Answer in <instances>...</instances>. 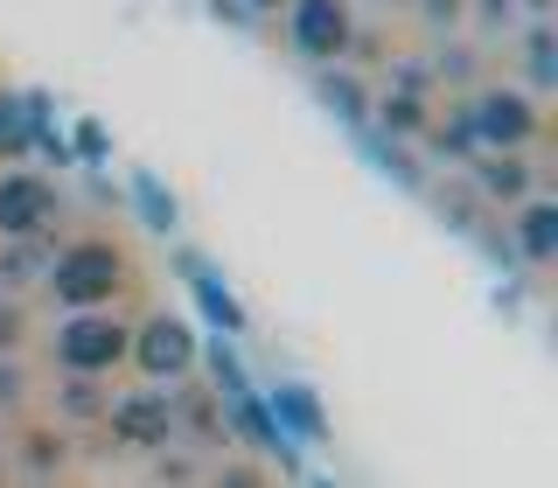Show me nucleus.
Wrapping results in <instances>:
<instances>
[{
    "label": "nucleus",
    "instance_id": "obj_22",
    "mask_svg": "<svg viewBox=\"0 0 558 488\" xmlns=\"http://www.w3.org/2000/svg\"><path fill=\"white\" fill-rule=\"evenodd\" d=\"M133 217L147 223V231L174 237V223H182V203H174V188H161V174H147V168L133 174Z\"/></svg>",
    "mask_w": 558,
    "mask_h": 488
},
{
    "label": "nucleus",
    "instance_id": "obj_17",
    "mask_svg": "<svg viewBox=\"0 0 558 488\" xmlns=\"http://www.w3.org/2000/svg\"><path fill=\"white\" fill-rule=\"evenodd\" d=\"M356 147L371 154V168H384L391 182H405L412 196H426V168H418V154H412V139H391V133H377L371 119L356 126Z\"/></svg>",
    "mask_w": 558,
    "mask_h": 488
},
{
    "label": "nucleus",
    "instance_id": "obj_10",
    "mask_svg": "<svg viewBox=\"0 0 558 488\" xmlns=\"http://www.w3.org/2000/svg\"><path fill=\"white\" fill-rule=\"evenodd\" d=\"M371 91L377 84L363 77V63H314V105H322L342 133H356L363 119H371Z\"/></svg>",
    "mask_w": 558,
    "mask_h": 488
},
{
    "label": "nucleus",
    "instance_id": "obj_16",
    "mask_svg": "<svg viewBox=\"0 0 558 488\" xmlns=\"http://www.w3.org/2000/svg\"><path fill=\"white\" fill-rule=\"evenodd\" d=\"M426 63H433V84L453 91V98L482 84V42H475V35H461V28H453V35H433V57Z\"/></svg>",
    "mask_w": 558,
    "mask_h": 488
},
{
    "label": "nucleus",
    "instance_id": "obj_6",
    "mask_svg": "<svg viewBox=\"0 0 558 488\" xmlns=\"http://www.w3.org/2000/svg\"><path fill=\"white\" fill-rule=\"evenodd\" d=\"M279 14H287V49H293L307 70L349 57V35H356V14H349V0H287Z\"/></svg>",
    "mask_w": 558,
    "mask_h": 488
},
{
    "label": "nucleus",
    "instance_id": "obj_31",
    "mask_svg": "<svg viewBox=\"0 0 558 488\" xmlns=\"http://www.w3.org/2000/svg\"><path fill=\"white\" fill-rule=\"evenodd\" d=\"M154 475H161V481H182V475H196V467H189L182 453H168V447H161V461H154Z\"/></svg>",
    "mask_w": 558,
    "mask_h": 488
},
{
    "label": "nucleus",
    "instance_id": "obj_30",
    "mask_svg": "<svg viewBox=\"0 0 558 488\" xmlns=\"http://www.w3.org/2000/svg\"><path fill=\"white\" fill-rule=\"evenodd\" d=\"M203 8H209V22H223V28H238V35L258 28V14L244 8V0H203Z\"/></svg>",
    "mask_w": 558,
    "mask_h": 488
},
{
    "label": "nucleus",
    "instance_id": "obj_20",
    "mask_svg": "<svg viewBox=\"0 0 558 488\" xmlns=\"http://www.w3.org/2000/svg\"><path fill=\"white\" fill-rule=\"evenodd\" d=\"M426 196H433V209H440V223H447V231H461V237L488 217V203H482V188L468 182V168L447 174V182H426Z\"/></svg>",
    "mask_w": 558,
    "mask_h": 488
},
{
    "label": "nucleus",
    "instance_id": "obj_23",
    "mask_svg": "<svg viewBox=\"0 0 558 488\" xmlns=\"http://www.w3.org/2000/svg\"><path fill=\"white\" fill-rule=\"evenodd\" d=\"M14 461H22V475H63V461H70V440H57V426H35L14 440Z\"/></svg>",
    "mask_w": 558,
    "mask_h": 488
},
{
    "label": "nucleus",
    "instance_id": "obj_8",
    "mask_svg": "<svg viewBox=\"0 0 558 488\" xmlns=\"http://www.w3.org/2000/svg\"><path fill=\"white\" fill-rule=\"evenodd\" d=\"M468 182L482 188V203L488 209H510V203H523L537 188V161H531V147H475L468 154Z\"/></svg>",
    "mask_w": 558,
    "mask_h": 488
},
{
    "label": "nucleus",
    "instance_id": "obj_14",
    "mask_svg": "<svg viewBox=\"0 0 558 488\" xmlns=\"http://www.w3.org/2000/svg\"><path fill=\"white\" fill-rule=\"evenodd\" d=\"M426 119H433V98H426V91H405V84H377V91H371V126H377V133L412 139V147H418Z\"/></svg>",
    "mask_w": 558,
    "mask_h": 488
},
{
    "label": "nucleus",
    "instance_id": "obj_35",
    "mask_svg": "<svg viewBox=\"0 0 558 488\" xmlns=\"http://www.w3.org/2000/svg\"><path fill=\"white\" fill-rule=\"evenodd\" d=\"M0 475H8V461H0Z\"/></svg>",
    "mask_w": 558,
    "mask_h": 488
},
{
    "label": "nucleus",
    "instance_id": "obj_15",
    "mask_svg": "<svg viewBox=\"0 0 558 488\" xmlns=\"http://www.w3.org/2000/svg\"><path fill=\"white\" fill-rule=\"evenodd\" d=\"M49 258H57V237H49V231L0 237V293H28V286H43Z\"/></svg>",
    "mask_w": 558,
    "mask_h": 488
},
{
    "label": "nucleus",
    "instance_id": "obj_28",
    "mask_svg": "<svg viewBox=\"0 0 558 488\" xmlns=\"http://www.w3.org/2000/svg\"><path fill=\"white\" fill-rule=\"evenodd\" d=\"M384 84H405V91H440V84H433V63L426 57H391V70H384Z\"/></svg>",
    "mask_w": 558,
    "mask_h": 488
},
{
    "label": "nucleus",
    "instance_id": "obj_34",
    "mask_svg": "<svg viewBox=\"0 0 558 488\" xmlns=\"http://www.w3.org/2000/svg\"><path fill=\"white\" fill-rule=\"evenodd\" d=\"M377 8H384V14H405V8H412V0H377Z\"/></svg>",
    "mask_w": 558,
    "mask_h": 488
},
{
    "label": "nucleus",
    "instance_id": "obj_2",
    "mask_svg": "<svg viewBox=\"0 0 558 488\" xmlns=\"http://www.w3.org/2000/svg\"><path fill=\"white\" fill-rule=\"evenodd\" d=\"M126 342H133V328L112 314V301L105 307H63V321H57V370L112 377L119 363H126Z\"/></svg>",
    "mask_w": 558,
    "mask_h": 488
},
{
    "label": "nucleus",
    "instance_id": "obj_21",
    "mask_svg": "<svg viewBox=\"0 0 558 488\" xmlns=\"http://www.w3.org/2000/svg\"><path fill=\"white\" fill-rule=\"evenodd\" d=\"M426 154H433V168H461L468 154H475V126H468V105L453 98L447 105V119H426Z\"/></svg>",
    "mask_w": 558,
    "mask_h": 488
},
{
    "label": "nucleus",
    "instance_id": "obj_7",
    "mask_svg": "<svg viewBox=\"0 0 558 488\" xmlns=\"http://www.w3.org/2000/svg\"><path fill=\"white\" fill-rule=\"evenodd\" d=\"M63 217V196L49 174L35 168H0V237H28V231H49Z\"/></svg>",
    "mask_w": 558,
    "mask_h": 488
},
{
    "label": "nucleus",
    "instance_id": "obj_19",
    "mask_svg": "<svg viewBox=\"0 0 558 488\" xmlns=\"http://www.w3.org/2000/svg\"><path fill=\"white\" fill-rule=\"evenodd\" d=\"M174 272H182L189 286H196V301H203V314H209V321L223 328V335H244V307H238L231 293L217 286V279H209V266H203L196 252H174Z\"/></svg>",
    "mask_w": 558,
    "mask_h": 488
},
{
    "label": "nucleus",
    "instance_id": "obj_18",
    "mask_svg": "<svg viewBox=\"0 0 558 488\" xmlns=\"http://www.w3.org/2000/svg\"><path fill=\"white\" fill-rule=\"evenodd\" d=\"M105 405H112V383H105V377L63 370V383H57V418H63V426H98Z\"/></svg>",
    "mask_w": 558,
    "mask_h": 488
},
{
    "label": "nucleus",
    "instance_id": "obj_29",
    "mask_svg": "<svg viewBox=\"0 0 558 488\" xmlns=\"http://www.w3.org/2000/svg\"><path fill=\"white\" fill-rule=\"evenodd\" d=\"M28 342V314H22V293H0V349H22Z\"/></svg>",
    "mask_w": 558,
    "mask_h": 488
},
{
    "label": "nucleus",
    "instance_id": "obj_32",
    "mask_svg": "<svg viewBox=\"0 0 558 488\" xmlns=\"http://www.w3.org/2000/svg\"><path fill=\"white\" fill-rule=\"evenodd\" d=\"M77 147H84V161H98V154H105V133L98 126H77Z\"/></svg>",
    "mask_w": 558,
    "mask_h": 488
},
{
    "label": "nucleus",
    "instance_id": "obj_26",
    "mask_svg": "<svg viewBox=\"0 0 558 488\" xmlns=\"http://www.w3.org/2000/svg\"><path fill=\"white\" fill-rule=\"evenodd\" d=\"M405 14H418V28H426V35H453V28L468 22V0H412Z\"/></svg>",
    "mask_w": 558,
    "mask_h": 488
},
{
    "label": "nucleus",
    "instance_id": "obj_3",
    "mask_svg": "<svg viewBox=\"0 0 558 488\" xmlns=\"http://www.w3.org/2000/svg\"><path fill=\"white\" fill-rule=\"evenodd\" d=\"M468 126H475V147H531L537 126H545V105H537L523 84H475L461 91Z\"/></svg>",
    "mask_w": 558,
    "mask_h": 488
},
{
    "label": "nucleus",
    "instance_id": "obj_27",
    "mask_svg": "<svg viewBox=\"0 0 558 488\" xmlns=\"http://www.w3.org/2000/svg\"><path fill=\"white\" fill-rule=\"evenodd\" d=\"M196 363H209V377H217V391H223V398H244V363L231 356V335H223L217 349H203Z\"/></svg>",
    "mask_w": 558,
    "mask_h": 488
},
{
    "label": "nucleus",
    "instance_id": "obj_1",
    "mask_svg": "<svg viewBox=\"0 0 558 488\" xmlns=\"http://www.w3.org/2000/svg\"><path fill=\"white\" fill-rule=\"evenodd\" d=\"M119 279H126V252L112 237H77V244H57L43 286L57 307H105L119 293Z\"/></svg>",
    "mask_w": 558,
    "mask_h": 488
},
{
    "label": "nucleus",
    "instance_id": "obj_4",
    "mask_svg": "<svg viewBox=\"0 0 558 488\" xmlns=\"http://www.w3.org/2000/svg\"><path fill=\"white\" fill-rule=\"evenodd\" d=\"M196 356H203V335H196V321L189 314H147V321L133 328V342H126V363L147 383H182L189 370H196Z\"/></svg>",
    "mask_w": 558,
    "mask_h": 488
},
{
    "label": "nucleus",
    "instance_id": "obj_9",
    "mask_svg": "<svg viewBox=\"0 0 558 488\" xmlns=\"http://www.w3.org/2000/svg\"><path fill=\"white\" fill-rule=\"evenodd\" d=\"M510 244H517V266L545 272L558 258V196L531 188L523 203H510Z\"/></svg>",
    "mask_w": 558,
    "mask_h": 488
},
{
    "label": "nucleus",
    "instance_id": "obj_24",
    "mask_svg": "<svg viewBox=\"0 0 558 488\" xmlns=\"http://www.w3.org/2000/svg\"><path fill=\"white\" fill-rule=\"evenodd\" d=\"M523 22V8L517 0H468V35H475V42H510V28Z\"/></svg>",
    "mask_w": 558,
    "mask_h": 488
},
{
    "label": "nucleus",
    "instance_id": "obj_13",
    "mask_svg": "<svg viewBox=\"0 0 558 488\" xmlns=\"http://www.w3.org/2000/svg\"><path fill=\"white\" fill-rule=\"evenodd\" d=\"M43 126H49V98H43V91H14V84H0V161H22Z\"/></svg>",
    "mask_w": 558,
    "mask_h": 488
},
{
    "label": "nucleus",
    "instance_id": "obj_5",
    "mask_svg": "<svg viewBox=\"0 0 558 488\" xmlns=\"http://www.w3.org/2000/svg\"><path fill=\"white\" fill-rule=\"evenodd\" d=\"M105 426H112V440L133 447V453H161V447L182 440V418H174V391H168V383L119 391L112 405H105Z\"/></svg>",
    "mask_w": 558,
    "mask_h": 488
},
{
    "label": "nucleus",
    "instance_id": "obj_11",
    "mask_svg": "<svg viewBox=\"0 0 558 488\" xmlns=\"http://www.w3.org/2000/svg\"><path fill=\"white\" fill-rule=\"evenodd\" d=\"M510 42H517V63H523V91L545 105L558 91V28H551V14H523L510 28Z\"/></svg>",
    "mask_w": 558,
    "mask_h": 488
},
{
    "label": "nucleus",
    "instance_id": "obj_12",
    "mask_svg": "<svg viewBox=\"0 0 558 488\" xmlns=\"http://www.w3.org/2000/svg\"><path fill=\"white\" fill-rule=\"evenodd\" d=\"M266 418H272L279 440H293V447H322L328 440V412H322V398H314L307 383H272Z\"/></svg>",
    "mask_w": 558,
    "mask_h": 488
},
{
    "label": "nucleus",
    "instance_id": "obj_33",
    "mask_svg": "<svg viewBox=\"0 0 558 488\" xmlns=\"http://www.w3.org/2000/svg\"><path fill=\"white\" fill-rule=\"evenodd\" d=\"M244 8H252V14H279V8H287V0H244Z\"/></svg>",
    "mask_w": 558,
    "mask_h": 488
},
{
    "label": "nucleus",
    "instance_id": "obj_25",
    "mask_svg": "<svg viewBox=\"0 0 558 488\" xmlns=\"http://www.w3.org/2000/svg\"><path fill=\"white\" fill-rule=\"evenodd\" d=\"M28 405V363L22 349H0V418H14Z\"/></svg>",
    "mask_w": 558,
    "mask_h": 488
}]
</instances>
